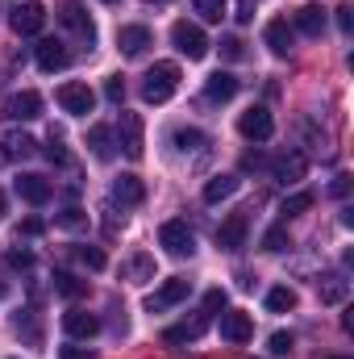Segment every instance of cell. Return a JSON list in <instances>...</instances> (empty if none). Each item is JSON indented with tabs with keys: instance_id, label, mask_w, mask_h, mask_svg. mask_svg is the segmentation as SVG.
Returning <instances> with one entry per match:
<instances>
[{
	"instance_id": "obj_24",
	"label": "cell",
	"mask_w": 354,
	"mask_h": 359,
	"mask_svg": "<svg viewBox=\"0 0 354 359\" xmlns=\"http://www.w3.org/2000/svg\"><path fill=\"white\" fill-rule=\"evenodd\" d=\"M296 29H300L304 38H321V34H325V8H321V4H304V8L296 13Z\"/></svg>"
},
{
	"instance_id": "obj_27",
	"label": "cell",
	"mask_w": 354,
	"mask_h": 359,
	"mask_svg": "<svg viewBox=\"0 0 354 359\" xmlns=\"http://www.w3.org/2000/svg\"><path fill=\"white\" fill-rule=\"evenodd\" d=\"M55 292L59 297H84L88 292V280H80V276H71V271H55Z\"/></svg>"
},
{
	"instance_id": "obj_1",
	"label": "cell",
	"mask_w": 354,
	"mask_h": 359,
	"mask_svg": "<svg viewBox=\"0 0 354 359\" xmlns=\"http://www.w3.org/2000/svg\"><path fill=\"white\" fill-rule=\"evenodd\" d=\"M179 63H155L146 76H142V100L146 104H167L179 92Z\"/></svg>"
},
{
	"instance_id": "obj_44",
	"label": "cell",
	"mask_w": 354,
	"mask_h": 359,
	"mask_svg": "<svg viewBox=\"0 0 354 359\" xmlns=\"http://www.w3.org/2000/svg\"><path fill=\"white\" fill-rule=\"evenodd\" d=\"M42 230H46V222H42V217H25V222H21V234H29V238H34V234H42Z\"/></svg>"
},
{
	"instance_id": "obj_39",
	"label": "cell",
	"mask_w": 354,
	"mask_h": 359,
	"mask_svg": "<svg viewBox=\"0 0 354 359\" xmlns=\"http://www.w3.org/2000/svg\"><path fill=\"white\" fill-rule=\"evenodd\" d=\"M292 347H296V339H292V334H283V330H279V334H271V355H288Z\"/></svg>"
},
{
	"instance_id": "obj_12",
	"label": "cell",
	"mask_w": 354,
	"mask_h": 359,
	"mask_svg": "<svg viewBox=\"0 0 354 359\" xmlns=\"http://www.w3.org/2000/svg\"><path fill=\"white\" fill-rule=\"evenodd\" d=\"M221 339H225V343H234V347L250 343V339H255V322H250V313H242V309L221 313Z\"/></svg>"
},
{
	"instance_id": "obj_45",
	"label": "cell",
	"mask_w": 354,
	"mask_h": 359,
	"mask_svg": "<svg viewBox=\"0 0 354 359\" xmlns=\"http://www.w3.org/2000/svg\"><path fill=\"white\" fill-rule=\"evenodd\" d=\"M338 25H342V34H354V13L351 8H338Z\"/></svg>"
},
{
	"instance_id": "obj_35",
	"label": "cell",
	"mask_w": 354,
	"mask_h": 359,
	"mask_svg": "<svg viewBox=\"0 0 354 359\" xmlns=\"http://www.w3.org/2000/svg\"><path fill=\"white\" fill-rule=\"evenodd\" d=\"M76 259H80L84 268H92V271H100V268H104V264H108L100 247H76Z\"/></svg>"
},
{
	"instance_id": "obj_36",
	"label": "cell",
	"mask_w": 354,
	"mask_h": 359,
	"mask_svg": "<svg viewBox=\"0 0 354 359\" xmlns=\"http://www.w3.org/2000/svg\"><path fill=\"white\" fill-rule=\"evenodd\" d=\"M59 226H63V230H84V226H88V213L71 205V209H63V213H59Z\"/></svg>"
},
{
	"instance_id": "obj_29",
	"label": "cell",
	"mask_w": 354,
	"mask_h": 359,
	"mask_svg": "<svg viewBox=\"0 0 354 359\" xmlns=\"http://www.w3.org/2000/svg\"><path fill=\"white\" fill-rule=\"evenodd\" d=\"M176 147L183 151V155H196V151L208 147V138H204L200 130H176Z\"/></svg>"
},
{
	"instance_id": "obj_15",
	"label": "cell",
	"mask_w": 354,
	"mask_h": 359,
	"mask_svg": "<svg viewBox=\"0 0 354 359\" xmlns=\"http://www.w3.org/2000/svg\"><path fill=\"white\" fill-rule=\"evenodd\" d=\"M34 151H38V142H34L29 134H17V130L0 134V159H4V163H21V159H29Z\"/></svg>"
},
{
	"instance_id": "obj_9",
	"label": "cell",
	"mask_w": 354,
	"mask_h": 359,
	"mask_svg": "<svg viewBox=\"0 0 354 359\" xmlns=\"http://www.w3.org/2000/svg\"><path fill=\"white\" fill-rule=\"evenodd\" d=\"M59 104H63V113H71V117H88L92 109H96V92L88 84H63L59 88Z\"/></svg>"
},
{
	"instance_id": "obj_14",
	"label": "cell",
	"mask_w": 354,
	"mask_h": 359,
	"mask_svg": "<svg viewBox=\"0 0 354 359\" xmlns=\"http://www.w3.org/2000/svg\"><path fill=\"white\" fill-rule=\"evenodd\" d=\"M13 188H17V196L25 201V205H46L50 201V192H55V184L46 176H34V172H25V176L13 180Z\"/></svg>"
},
{
	"instance_id": "obj_40",
	"label": "cell",
	"mask_w": 354,
	"mask_h": 359,
	"mask_svg": "<svg viewBox=\"0 0 354 359\" xmlns=\"http://www.w3.org/2000/svg\"><path fill=\"white\" fill-rule=\"evenodd\" d=\"M46 159H50V163H59V168H63V163H67V159H71V155H67V151H63V142H59V138H55V134H50V147H46Z\"/></svg>"
},
{
	"instance_id": "obj_30",
	"label": "cell",
	"mask_w": 354,
	"mask_h": 359,
	"mask_svg": "<svg viewBox=\"0 0 354 359\" xmlns=\"http://www.w3.org/2000/svg\"><path fill=\"white\" fill-rule=\"evenodd\" d=\"M313 201H317L313 192H296V196H283V205H279V213H283V217H296V213H309V209H313Z\"/></svg>"
},
{
	"instance_id": "obj_16",
	"label": "cell",
	"mask_w": 354,
	"mask_h": 359,
	"mask_svg": "<svg viewBox=\"0 0 354 359\" xmlns=\"http://www.w3.org/2000/svg\"><path fill=\"white\" fill-rule=\"evenodd\" d=\"M208 322H213V313H204V309H200L192 322H179V326H171V330L163 334V343H171V347H179V343H196V339L208 330Z\"/></svg>"
},
{
	"instance_id": "obj_37",
	"label": "cell",
	"mask_w": 354,
	"mask_h": 359,
	"mask_svg": "<svg viewBox=\"0 0 354 359\" xmlns=\"http://www.w3.org/2000/svg\"><path fill=\"white\" fill-rule=\"evenodd\" d=\"M221 59H229V63L246 59V42L242 38H221Z\"/></svg>"
},
{
	"instance_id": "obj_46",
	"label": "cell",
	"mask_w": 354,
	"mask_h": 359,
	"mask_svg": "<svg viewBox=\"0 0 354 359\" xmlns=\"http://www.w3.org/2000/svg\"><path fill=\"white\" fill-rule=\"evenodd\" d=\"M330 192H334V196H346V192H351V176H338L330 184Z\"/></svg>"
},
{
	"instance_id": "obj_17",
	"label": "cell",
	"mask_w": 354,
	"mask_h": 359,
	"mask_svg": "<svg viewBox=\"0 0 354 359\" xmlns=\"http://www.w3.org/2000/svg\"><path fill=\"white\" fill-rule=\"evenodd\" d=\"M150 42H155V38H150L146 25H121V29H117V46H121V55H129V59L146 55Z\"/></svg>"
},
{
	"instance_id": "obj_25",
	"label": "cell",
	"mask_w": 354,
	"mask_h": 359,
	"mask_svg": "<svg viewBox=\"0 0 354 359\" xmlns=\"http://www.w3.org/2000/svg\"><path fill=\"white\" fill-rule=\"evenodd\" d=\"M88 147H92V155H96L100 163H108V159L117 155V147H113V130H108V126H92L88 130Z\"/></svg>"
},
{
	"instance_id": "obj_42",
	"label": "cell",
	"mask_w": 354,
	"mask_h": 359,
	"mask_svg": "<svg viewBox=\"0 0 354 359\" xmlns=\"http://www.w3.org/2000/svg\"><path fill=\"white\" fill-rule=\"evenodd\" d=\"M8 268H17V271L34 268V255H29V251H13V255H8Z\"/></svg>"
},
{
	"instance_id": "obj_13",
	"label": "cell",
	"mask_w": 354,
	"mask_h": 359,
	"mask_svg": "<svg viewBox=\"0 0 354 359\" xmlns=\"http://www.w3.org/2000/svg\"><path fill=\"white\" fill-rule=\"evenodd\" d=\"M271 176L279 180L283 188H288V184H300V180L309 176V159H304L300 151H288V155H279V159L271 163Z\"/></svg>"
},
{
	"instance_id": "obj_23",
	"label": "cell",
	"mask_w": 354,
	"mask_h": 359,
	"mask_svg": "<svg viewBox=\"0 0 354 359\" xmlns=\"http://www.w3.org/2000/svg\"><path fill=\"white\" fill-rule=\"evenodd\" d=\"M113 201H121V205H142V201H146V184L138 176H117L113 180Z\"/></svg>"
},
{
	"instance_id": "obj_48",
	"label": "cell",
	"mask_w": 354,
	"mask_h": 359,
	"mask_svg": "<svg viewBox=\"0 0 354 359\" xmlns=\"http://www.w3.org/2000/svg\"><path fill=\"white\" fill-rule=\"evenodd\" d=\"M242 168L250 172V168H263V155L259 151H250V155H242Z\"/></svg>"
},
{
	"instance_id": "obj_28",
	"label": "cell",
	"mask_w": 354,
	"mask_h": 359,
	"mask_svg": "<svg viewBox=\"0 0 354 359\" xmlns=\"http://www.w3.org/2000/svg\"><path fill=\"white\" fill-rule=\"evenodd\" d=\"M267 309H271V313H292V309H296V292H292L288 284L271 288V292H267Z\"/></svg>"
},
{
	"instance_id": "obj_11",
	"label": "cell",
	"mask_w": 354,
	"mask_h": 359,
	"mask_svg": "<svg viewBox=\"0 0 354 359\" xmlns=\"http://www.w3.org/2000/svg\"><path fill=\"white\" fill-rule=\"evenodd\" d=\"M246 230H250V217L246 213H234L217 226V247L221 251H242L246 247Z\"/></svg>"
},
{
	"instance_id": "obj_10",
	"label": "cell",
	"mask_w": 354,
	"mask_h": 359,
	"mask_svg": "<svg viewBox=\"0 0 354 359\" xmlns=\"http://www.w3.org/2000/svg\"><path fill=\"white\" fill-rule=\"evenodd\" d=\"M4 117H8V121H34V117H42V96L34 88L13 92V96L4 100Z\"/></svg>"
},
{
	"instance_id": "obj_6",
	"label": "cell",
	"mask_w": 354,
	"mask_h": 359,
	"mask_svg": "<svg viewBox=\"0 0 354 359\" xmlns=\"http://www.w3.org/2000/svg\"><path fill=\"white\" fill-rule=\"evenodd\" d=\"M238 134L250 138V142H267L275 134V121H271V109L267 104H250L242 117H238Z\"/></svg>"
},
{
	"instance_id": "obj_49",
	"label": "cell",
	"mask_w": 354,
	"mask_h": 359,
	"mask_svg": "<svg viewBox=\"0 0 354 359\" xmlns=\"http://www.w3.org/2000/svg\"><path fill=\"white\" fill-rule=\"evenodd\" d=\"M4 213H8V201H4V192H0V217H4Z\"/></svg>"
},
{
	"instance_id": "obj_38",
	"label": "cell",
	"mask_w": 354,
	"mask_h": 359,
	"mask_svg": "<svg viewBox=\"0 0 354 359\" xmlns=\"http://www.w3.org/2000/svg\"><path fill=\"white\" fill-rule=\"evenodd\" d=\"M104 96H108L113 104H121V100H125V80H121V76H108V84H104Z\"/></svg>"
},
{
	"instance_id": "obj_2",
	"label": "cell",
	"mask_w": 354,
	"mask_h": 359,
	"mask_svg": "<svg viewBox=\"0 0 354 359\" xmlns=\"http://www.w3.org/2000/svg\"><path fill=\"white\" fill-rule=\"evenodd\" d=\"M159 247H163L171 259H192V255H196V234H192V226H187L183 217H171V222L159 226Z\"/></svg>"
},
{
	"instance_id": "obj_32",
	"label": "cell",
	"mask_w": 354,
	"mask_h": 359,
	"mask_svg": "<svg viewBox=\"0 0 354 359\" xmlns=\"http://www.w3.org/2000/svg\"><path fill=\"white\" fill-rule=\"evenodd\" d=\"M13 326H17V334H25V339H29L34 347H42V330H38V322H34V309H29L25 318H17Z\"/></svg>"
},
{
	"instance_id": "obj_26",
	"label": "cell",
	"mask_w": 354,
	"mask_h": 359,
	"mask_svg": "<svg viewBox=\"0 0 354 359\" xmlns=\"http://www.w3.org/2000/svg\"><path fill=\"white\" fill-rule=\"evenodd\" d=\"M238 188H242V180H238V176H213L208 184H204V201H208V205H217V201H229Z\"/></svg>"
},
{
	"instance_id": "obj_20",
	"label": "cell",
	"mask_w": 354,
	"mask_h": 359,
	"mask_svg": "<svg viewBox=\"0 0 354 359\" xmlns=\"http://www.w3.org/2000/svg\"><path fill=\"white\" fill-rule=\"evenodd\" d=\"M63 334L67 339H92V334H100V318L88 309H71V313H63Z\"/></svg>"
},
{
	"instance_id": "obj_43",
	"label": "cell",
	"mask_w": 354,
	"mask_h": 359,
	"mask_svg": "<svg viewBox=\"0 0 354 359\" xmlns=\"http://www.w3.org/2000/svg\"><path fill=\"white\" fill-rule=\"evenodd\" d=\"M234 17L246 25V21H255V0H238V8H234Z\"/></svg>"
},
{
	"instance_id": "obj_4",
	"label": "cell",
	"mask_w": 354,
	"mask_h": 359,
	"mask_svg": "<svg viewBox=\"0 0 354 359\" xmlns=\"http://www.w3.org/2000/svg\"><path fill=\"white\" fill-rule=\"evenodd\" d=\"M171 42H176L179 55H187V59H204L208 55V38H204V29L196 21H176L171 25Z\"/></svg>"
},
{
	"instance_id": "obj_33",
	"label": "cell",
	"mask_w": 354,
	"mask_h": 359,
	"mask_svg": "<svg viewBox=\"0 0 354 359\" xmlns=\"http://www.w3.org/2000/svg\"><path fill=\"white\" fill-rule=\"evenodd\" d=\"M129 276H134V284H146V280H155V259H150V255H138V259L129 264Z\"/></svg>"
},
{
	"instance_id": "obj_50",
	"label": "cell",
	"mask_w": 354,
	"mask_h": 359,
	"mask_svg": "<svg viewBox=\"0 0 354 359\" xmlns=\"http://www.w3.org/2000/svg\"><path fill=\"white\" fill-rule=\"evenodd\" d=\"M104 4H117V0H104Z\"/></svg>"
},
{
	"instance_id": "obj_34",
	"label": "cell",
	"mask_w": 354,
	"mask_h": 359,
	"mask_svg": "<svg viewBox=\"0 0 354 359\" xmlns=\"http://www.w3.org/2000/svg\"><path fill=\"white\" fill-rule=\"evenodd\" d=\"M192 8L200 13V21H221V13H225V0H192Z\"/></svg>"
},
{
	"instance_id": "obj_18",
	"label": "cell",
	"mask_w": 354,
	"mask_h": 359,
	"mask_svg": "<svg viewBox=\"0 0 354 359\" xmlns=\"http://www.w3.org/2000/svg\"><path fill=\"white\" fill-rule=\"evenodd\" d=\"M71 63V55H67V46L59 42V38H42L38 42V67L50 76V72H63Z\"/></svg>"
},
{
	"instance_id": "obj_19",
	"label": "cell",
	"mask_w": 354,
	"mask_h": 359,
	"mask_svg": "<svg viewBox=\"0 0 354 359\" xmlns=\"http://www.w3.org/2000/svg\"><path fill=\"white\" fill-rule=\"evenodd\" d=\"M317 297H321V305H342V301L351 297V280H346L342 271H325V276L317 280Z\"/></svg>"
},
{
	"instance_id": "obj_5",
	"label": "cell",
	"mask_w": 354,
	"mask_h": 359,
	"mask_svg": "<svg viewBox=\"0 0 354 359\" xmlns=\"http://www.w3.org/2000/svg\"><path fill=\"white\" fill-rule=\"evenodd\" d=\"M187 292H192V280H183V276L163 280V284L146 297V313H163V309H171V305H179V301H187Z\"/></svg>"
},
{
	"instance_id": "obj_7",
	"label": "cell",
	"mask_w": 354,
	"mask_h": 359,
	"mask_svg": "<svg viewBox=\"0 0 354 359\" xmlns=\"http://www.w3.org/2000/svg\"><path fill=\"white\" fill-rule=\"evenodd\" d=\"M8 25H13V34H17V38H34V34H42V25H46V8H42L38 0H25V4H17V8H13Z\"/></svg>"
},
{
	"instance_id": "obj_47",
	"label": "cell",
	"mask_w": 354,
	"mask_h": 359,
	"mask_svg": "<svg viewBox=\"0 0 354 359\" xmlns=\"http://www.w3.org/2000/svg\"><path fill=\"white\" fill-rule=\"evenodd\" d=\"M63 359H92L88 347H63Z\"/></svg>"
},
{
	"instance_id": "obj_3",
	"label": "cell",
	"mask_w": 354,
	"mask_h": 359,
	"mask_svg": "<svg viewBox=\"0 0 354 359\" xmlns=\"http://www.w3.org/2000/svg\"><path fill=\"white\" fill-rule=\"evenodd\" d=\"M117 147L125 151V159H142V151H146V130H142V117H138V113H125V109H121V117H117Z\"/></svg>"
},
{
	"instance_id": "obj_22",
	"label": "cell",
	"mask_w": 354,
	"mask_h": 359,
	"mask_svg": "<svg viewBox=\"0 0 354 359\" xmlns=\"http://www.w3.org/2000/svg\"><path fill=\"white\" fill-rule=\"evenodd\" d=\"M234 96H238V80H234L229 72H213V76L204 80V100L225 104V100H234Z\"/></svg>"
},
{
	"instance_id": "obj_41",
	"label": "cell",
	"mask_w": 354,
	"mask_h": 359,
	"mask_svg": "<svg viewBox=\"0 0 354 359\" xmlns=\"http://www.w3.org/2000/svg\"><path fill=\"white\" fill-rule=\"evenodd\" d=\"M217 309H225V288L204 292V313H217Z\"/></svg>"
},
{
	"instance_id": "obj_31",
	"label": "cell",
	"mask_w": 354,
	"mask_h": 359,
	"mask_svg": "<svg viewBox=\"0 0 354 359\" xmlns=\"http://www.w3.org/2000/svg\"><path fill=\"white\" fill-rule=\"evenodd\" d=\"M263 251H271V255L288 251V230H283V226H271V230L263 234Z\"/></svg>"
},
{
	"instance_id": "obj_8",
	"label": "cell",
	"mask_w": 354,
	"mask_h": 359,
	"mask_svg": "<svg viewBox=\"0 0 354 359\" xmlns=\"http://www.w3.org/2000/svg\"><path fill=\"white\" fill-rule=\"evenodd\" d=\"M59 21L80 38V42H96V25H92V17H88V8L80 4V0H63V8H59Z\"/></svg>"
},
{
	"instance_id": "obj_21",
	"label": "cell",
	"mask_w": 354,
	"mask_h": 359,
	"mask_svg": "<svg viewBox=\"0 0 354 359\" xmlns=\"http://www.w3.org/2000/svg\"><path fill=\"white\" fill-rule=\"evenodd\" d=\"M263 42L271 46V55H292V42H296V34H292V25L283 21V17H275V21H267V29H263Z\"/></svg>"
}]
</instances>
